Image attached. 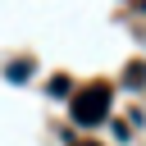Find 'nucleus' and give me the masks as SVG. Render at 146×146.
Returning <instances> with one entry per match:
<instances>
[{
    "label": "nucleus",
    "instance_id": "f257e3e1",
    "mask_svg": "<svg viewBox=\"0 0 146 146\" xmlns=\"http://www.w3.org/2000/svg\"><path fill=\"white\" fill-rule=\"evenodd\" d=\"M110 100H114L110 82H91V87H82V91L73 96L68 114H73V123H78V128H96V123H105V119H110Z\"/></svg>",
    "mask_w": 146,
    "mask_h": 146
},
{
    "label": "nucleus",
    "instance_id": "f03ea898",
    "mask_svg": "<svg viewBox=\"0 0 146 146\" xmlns=\"http://www.w3.org/2000/svg\"><path fill=\"white\" fill-rule=\"evenodd\" d=\"M78 146H100V141H78Z\"/></svg>",
    "mask_w": 146,
    "mask_h": 146
}]
</instances>
